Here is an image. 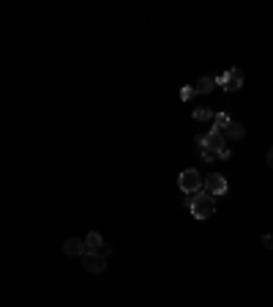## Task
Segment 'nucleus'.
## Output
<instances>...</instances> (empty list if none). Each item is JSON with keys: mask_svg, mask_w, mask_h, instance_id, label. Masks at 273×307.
<instances>
[{"mask_svg": "<svg viewBox=\"0 0 273 307\" xmlns=\"http://www.w3.org/2000/svg\"><path fill=\"white\" fill-rule=\"evenodd\" d=\"M268 165H270V168H273V146L268 148Z\"/></svg>", "mask_w": 273, "mask_h": 307, "instance_id": "nucleus-16", "label": "nucleus"}, {"mask_svg": "<svg viewBox=\"0 0 273 307\" xmlns=\"http://www.w3.org/2000/svg\"><path fill=\"white\" fill-rule=\"evenodd\" d=\"M191 96H194V85H186V88H180V99L189 101Z\"/></svg>", "mask_w": 273, "mask_h": 307, "instance_id": "nucleus-14", "label": "nucleus"}, {"mask_svg": "<svg viewBox=\"0 0 273 307\" xmlns=\"http://www.w3.org/2000/svg\"><path fill=\"white\" fill-rule=\"evenodd\" d=\"M262 244H265V247H273V236L265 233V236H262Z\"/></svg>", "mask_w": 273, "mask_h": 307, "instance_id": "nucleus-15", "label": "nucleus"}, {"mask_svg": "<svg viewBox=\"0 0 273 307\" xmlns=\"http://www.w3.org/2000/svg\"><path fill=\"white\" fill-rule=\"evenodd\" d=\"M224 137L227 140H243L246 137V127L243 124H238V121H232L227 129H224Z\"/></svg>", "mask_w": 273, "mask_h": 307, "instance_id": "nucleus-9", "label": "nucleus"}, {"mask_svg": "<svg viewBox=\"0 0 273 307\" xmlns=\"http://www.w3.org/2000/svg\"><path fill=\"white\" fill-rule=\"evenodd\" d=\"M216 85H221L224 91H238L243 85V72L240 69H230V72H221L219 77H213Z\"/></svg>", "mask_w": 273, "mask_h": 307, "instance_id": "nucleus-4", "label": "nucleus"}, {"mask_svg": "<svg viewBox=\"0 0 273 307\" xmlns=\"http://www.w3.org/2000/svg\"><path fill=\"white\" fill-rule=\"evenodd\" d=\"M202 190L211 195V198H219V195H227L230 184H227V178H224L221 173H211V176L202 181Z\"/></svg>", "mask_w": 273, "mask_h": 307, "instance_id": "nucleus-3", "label": "nucleus"}, {"mask_svg": "<svg viewBox=\"0 0 273 307\" xmlns=\"http://www.w3.org/2000/svg\"><path fill=\"white\" fill-rule=\"evenodd\" d=\"M189 211L194 214V219H208V217L216 214V200L202 190V192L191 195V206H189Z\"/></svg>", "mask_w": 273, "mask_h": 307, "instance_id": "nucleus-1", "label": "nucleus"}, {"mask_svg": "<svg viewBox=\"0 0 273 307\" xmlns=\"http://www.w3.org/2000/svg\"><path fill=\"white\" fill-rule=\"evenodd\" d=\"M178 187H180V192H186V195L202 192V176H199V170H194V168L183 170L178 176Z\"/></svg>", "mask_w": 273, "mask_h": 307, "instance_id": "nucleus-2", "label": "nucleus"}, {"mask_svg": "<svg viewBox=\"0 0 273 307\" xmlns=\"http://www.w3.org/2000/svg\"><path fill=\"white\" fill-rule=\"evenodd\" d=\"M230 124H232V118L227 113H216L213 115V132H221V135H224V129H227Z\"/></svg>", "mask_w": 273, "mask_h": 307, "instance_id": "nucleus-10", "label": "nucleus"}, {"mask_svg": "<svg viewBox=\"0 0 273 307\" xmlns=\"http://www.w3.org/2000/svg\"><path fill=\"white\" fill-rule=\"evenodd\" d=\"M63 253L71 255V258H82L85 255V239H74V236L66 239L63 241Z\"/></svg>", "mask_w": 273, "mask_h": 307, "instance_id": "nucleus-7", "label": "nucleus"}, {"mask_svg": "<svg viewBox=\"0 0 273 307\" xmlns=\"http://www.w3.org/2000/svg\"><path fill=\"white\" fill-rule=\"evenodd\" d=\"M224 140H227V137H224L221 132H213V129H211L208 135L197 137L194 143H197L199 148H208V151H213V154H221V151H224Z\"/></svg>", "mask_w": 273, "mask_h": 307, "instance_id": "nucleus-5", "label": "nucleus"}, {"mask_svg": "<svg viewBox=\"0 0 273 307\" xmlns=\"http://www.w3.org/2000/svg\"><path fill=\"white\" fill-rule=\"evenodd\" d=\"M216 88V80L213 77H199L197 85H194V93H211Z\"/></svg>", "mask_w": 273, "mask_h": 307, "instance_id": "nucleus-11", "label": "nucleus"}, {"mask_svg": "<svg viewBox=\"0 0 273 307\" xmlns=\"http://www.w3.org/2000/svg\"><path fill=\"white\" fill-rule=\"evenodd\" d=\"M101 247H104V239L99 231H90L85 236V253H101Z\"/></svg>", "mask_w": 273, "mask_h": 307, "instance_id": "nucleus-8", "label": "nucleus"}, {"mask_svg": "<svg viewBox=\"0 0 273 307\" xmlns=\"http://www.w3.org/2000/svg\"><path fill=\"white\" fill-rule=\"evenodd\" d=\"M213 115L216 113H213L211 107H197L194 110V121H213Z\"/></svg>", "mask_w": 273, "mask_h": 307, "instance_id": "nucleus-12", "label": "nucleus"}, {"mask_svg": "<svg viewBox=\"0 0 273 307\" xmlns=\"http://www.w3.org/2000/svg\"><path fill=\"white\" fill-rule=\"evenodd\" d=\"M82 266H85V272H90V274H101L107 269V255L104 253H85Z\"/></svg>", "mask_w": 273, "mask_h": 307, "instance_id": "nucleus-6", "label": "nucleus"}, {"mask_svg": "<svg viewBox=\"0 0 273 307\" xmlns=\"http://www.w3.org/2000/svg\"><path fill=\"white\" fill-rule=\"evenodd\" d=\"M199 156H202L205 162H213V159H219V154H213V151H208V148H199Z\"/></svg>", "mask_w": 273, "mask_h": 307, "instance_id": "nucleus-13", "label": "nucleus"}]
</instances>
